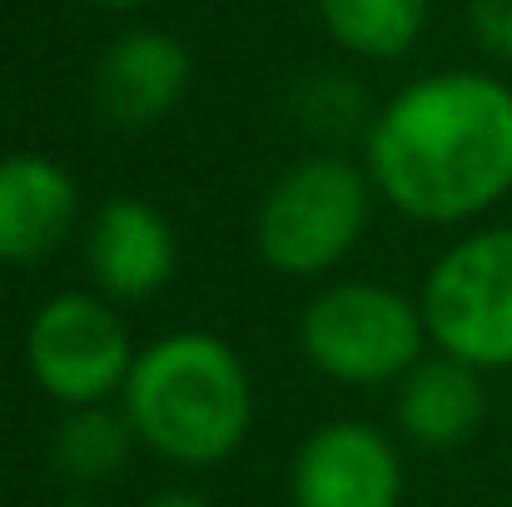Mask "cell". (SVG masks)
Segmentation results:
<instances>
[{
	"label": "cell",
	"mask_w": 512,
	"mask_h": 507,
	"mask_svg": "<svg viewBox=\"0 0 512 507\" xmlns=\"http://www.w3.org/2000/svg\"><path fill=\"white\" fill-rule=\"evenodd\" d=\"M368 179L408 219H478L512 189V85L483 70L413 80L368 125Z\"/></svg>",
	"instance_id": "6da1fadb"
},
{
	"label": "cell",
	"mask_w": 512,
	"mask_h": 507,
	"mask_svg": "<svg viewBox=\"0 0 512 507\" xmlns=\"http://www.w3.org/2000/svg\"><path fill=\"white\" fill-rule=\"evenodd\" d=\"M120 398L140 443L179 468L224 463L254 423V383L244 358L199 329L140 348Z\"/></svg>",
	"instance_id": "7a4b0ae2"
},
{
	"label": "cell",
	"mask_w": 512,
	"mask_h": 507,
	"mask_svg": "<svg viewBox=\"0 0 512 507\" xmlns=\"http://www.w3.org/2000/svg\"><path fill=\"white\" fill-rule=\"evenodd\" d=\"M373 214L368 169L343 160L339 150L289 165L264 194L254 239L269 269L294 279H319L358 244Z\"/></svg>",
	"instance_id": "3957f363"
},
{
	"label": "cell",
	"mask_w": 512,
	"mask_h": 507,
	"mask_svg": "<svg viewBox=\"0 0 512 507\" xmlns=\"http://www.w3.org/2000/svg\"><path fill=\"white\" fill-rule=\"evenodd\" d=\"M299 338L319 373L373 388V383H403L423 363L428 324L423 304L403 299L398 289L348 279L324 289L304 309Z\"/></svg>",
	"instance_id": "277c9868"
},
{
	"label": "cell",
	"mask_w": 512,
	"mask_h": 507,
	"mask_svg": "<svg viewBox=\"0 0 512 507\" xmlns=\"http://www.w3.org/2000/svg\"><path fill=\"white\" fill-rule=\"evenodd\" d=\"M428 338L478 373L512 368V229L458 239L423 284Z\"/></svg>",
	"instance_id": "5b68a950"
},
{
	"label": "cell",
	"mask_w": 512,
	"mask_h": 507,
	"mask_svg": "<svg viewBox=\"0 0 512 507\" xmlns=\"http://www.w3.org/2000/svg\"><path fill=\"white\" fill-rule=\"evenodd\" d=\"M135 358L140 353L120 309L80 289L45 299L25 334L30 378L65 408H95L125 393Z\"/></svg>",
	"instance_id": "8992f818"
},
{
	"label": "cell",
	"mask_w": 512,
	"mask_h": 507,
	"mask_svg": "<svg viewBox=\"0 0 512 507\" xmlns=\"http://www.w3.org/2000/svg\"><path fill=\"white\" fill-rule=\"evenodd\" d=\"M289 488L294 507H398L403 463L378 428L343 418L304 438Z\"/></svg>",
	"instance_id": "52a82bcc"
},
{
	"label": "cell",
	"mask_w": 512,
	"mask_h": 507,
	"mask_svg": "<svg viewBox=\"0 0 512 507\" xmlns=\"http://www.w3.org/2000/svg\"><path fill=\"white\" fill-rule=\"evenodd\" d=\"M90 274L110 299H150L174 279L179 264V244H174L170 219L145 204V199H110L95 224H90V244H85Z\"/></svg>",
	"instance_id": "ba28073f"
},
{
	"label": "cell",
	"mask_w": 512,
	"mask_h": 507,
	"mask_svg": "<svg viewBox=\"0 0 512 507\" xmlns=\"http://www.w3.org/2000/svg\"><path fill=\"white\" fill-rule=\"evenodd\" d=\"M189 50L165 30H125L95 65V100L115 125L145 130L189 90Z\"/></svg>",
	"instance_id": "9c48e42d"
},
{
	"label": "cell",
	"mask_w": 512,
	"mask_h": 507,
	"mask_svg": "<svg viewBox=\"0 0 512 507\" xmlns=\"http://www.w3.org/2000/svg\"><path fill=\"white\" fill-rule=\"evenodd\" d=\"M80 219V189L45 155L0 160V264H35L65 244Z\"/></svg>",
	"instance_id": "30bf717a"
},
{
	"label": "cell",
	"mask_w": 512,
	"mask_h": 507,
	"mask_svg": "<svg viewBox=\"0 0 512 507\" xmlns=\"http://www.w3.org/2000/svg\"><path fill=\"white\" fill-rule=\"evenodd\" d=\"M488 413L483 373L458 358H423L398 388V428L423 448H458Z\"/></svg>",
	"instance_id": "8fae6325"
},
{
	"label": "cell",
	"mask_w": 512,
	"mask_h": 507,
	"mask_svg": "<svg viewBox=\"0 0 512 507\" xmlns=\"http://www.w3.org/2000/svg\"><path fill=\"white\" fill-rule=\"evenodd\" d=\"M433 0H319V15L343 50L363 60H398L428 25Z\"/></svg>",
	"instance_id": "7c38bea8"
},
{
	"label": "cell",
	"mask_w": 512,
	"mask_h": 507,
	"mask_svg": "<svg viewBox=\"0 0 512 507\" xmlns=\"http://www.w3.org/2000/svg\"><path fill=\"white\" fill-rule=\"evenodd\" d=\"M135 438L140 433H135V423H130L125 408H105V403L70 408L65 423H60V433H55V463L75 483H110L125 468Z\"/></svg>",
	"instance_id": "4fadbf2b"
},
{
	"label": "cell",
	"mask_w": 512,
	"mask_h": 507,
	"mask_svg": "<svg viewBox=\"0 0 512 507\" xmlns=\"http://www.w3.org/2000/svg\"><path fill=\"white\" fill-rule=\"evenodd\" d=\"M294 105H299L304 130L314 140H329V145H343L358 130L368 135V125H373L368 120V100H363V90L348 75H314V80H304Z\"/></svg>",
	"instance_id": "5bb4252c"
},
{
	"label": "cell",
	"mask_w": 512,
	"mask_h": 507,
	"mask_svg": "<svg viewBox=\"0 0 512 507\" xmlns=\"http://www.w3.org/2000/svg\"><path fill=\"white\" fill-rule=\"evenodd\" d=\"M468 25L493 60H512V0H468Z\"/></svg>",
	"instance_id": "9a60e30c"
},
{
	"label": "cell",
	"mask_w": 512,
	"mask_h": 507,
	"mask_svg": "<svg viewBox=\"0 0 512 507\" xmlns=\"http://www.w3.org/2000/svg\"><path fill=\"white\" fill-rule=\"evenodd\" d=\"M145 507H214V503L199 498V493H160V498H150Z\"/></svg>",
	"instance_id": "2e32d148"
},
{
	"label": "cell",
	"mask_w": 512,
	"mask_h": 507,
	"mask_svg": "<svg viewBox=\"0 0 512 507\" xmlns=\"http://www.w3.org/2000/svg\"><path fill=\"white\" fill-rule=\"evenodd\" d=\"M95 5H105V10H135V5H150V0H95Z\"/></svg>",
	"instance_id": "e0dca14e"
},
{
	"label": "cell",
	"mask_w": 512,
	"mask_h": 507,
	"mask_svg": "<svg viewBox=\"0 0 512 507\" xmlns=\"http://www.w3.org/2000/svg\"><path fill=\"white\" fill-rule=\"evenodd\" d=\"M60 507H90V503H75V498H70V503H60Z\"/></svg>",
	"instance_id": "ac0fdd59"
}]
</instances>
